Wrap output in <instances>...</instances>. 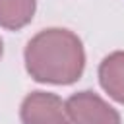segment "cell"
I'll return each mask as SVG.
<instances>
[{
  "mask_svg": "<svg viewBox=\"0 0 124 124\" xmlns=\"http://www.w3.org/2000/svg\"><path fill=\"white\" fill-rule=\"evenodd\" d=\"M85 64L81 41L68 29H45L25 46V66L43 83H74Z\"/></svg>",
  "mask_w": 124,
  "mask_h": 124,
  "instance_id": "obj_1",
  "label": "cell"
},
{
  "mask_svg": "<svg viewBox=\"0 0 124 124\" xmlns=\"http://www.w3.org/2000/svg\"><path fill=\"white\" fill-rule=\"evenodd\" d=\"M72 124H120L118 112L91 91H79L66 101Z\"/></svg>",
  "mask_w": 124,
  "mask_h": 124,
  "instance_id": "obj_2",
  "label": "cell"
},
{
  "mask_svg": "<svg viewBox=\"0 0 124 124\" xmlns=\"http://www.w3.org/2000/svg\"><path fill=\"white\" fill-rule=\"evenodd\" d=\"M21 122L23 124H72L66 110V103L60 97L45 91H35L27 95L21 103Z\"/></svg>",
  "mask_w": 124,
  "mask_h": 124,
  "instance_id": "obj_3",
  "label": "cell"
},
{
  "mask_svg": "<svg viewBox=\"0 0 124 124\" xmlns=\"http://www.w3.org/2000/svg\"><path fill=\"white\" fill-rule=\"evenodd\" d=\"M99 79L103 89L118 103L124 105V52L108 54L99 66Z\"/></svg>",
  "mask_w": 124,
  "mask_h": 124,
  "instance_id": "obj_4",
  "label": "cell"
},
{
  "mask_svg": "<svg viewBox=\"0 0 124 124\" xmlns=\"http://www.w3.org/2000/svg\"><path fill=\"white\" fill-rule=\"evenodd\" d=\"M35 0H0V27L19 29L31 21Z\"/></svg>",
  "mask_w": 124,
  "mask_h": 124,
  "instance_id": "obj_5",
  "label": "cell"
},
{
  "mask_svg": "<svg viewBox=\"0 0 124 124\" xmlns=\"http://www.w3.org/2000/svg\"><path fill=\"white\" fill-rule=\"evenodd\" d=\"M0 56H2V39H0Z\"/></svg>",
  "mask_w": 124,
  "mask_h": 124,
  "instance_id": "obj_6",
  "label": "cell"
}]
</instances>
